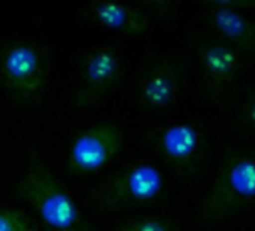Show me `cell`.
<instances>
[{"label": "cell", "instance_id": "6da1fadb", "mask_svg": "<svg viewBox=\"0 0 255 231\" xmlns=\"http://www.w3.org/2000/svg\"><path fill=\"white\" fill-rule=\"evenodd\" d=\"M20 194L51 231H86L75 200L44 168H30L20 182Z\"/></svg>", "mask_w": 255, "mask_h": 231}, {"label": "cell", "instance_id": "7a4b0ae2", "mask_svg": "<svg viewBox=\"0 0 255 231\" xmlns=\"http://www.w3.org/2000/svg\"><path fill=\"white\" fill-rule=\"evenodd\" d=\"M120 129L108 122L89 126L72 141L68 168L72 174H93L113 162L122 149Z\"/></svg>", "mask_w": 255, "mask_h": 231}, {"label": "cell", "instance_id": "3957f363", "mask_svg": "<svg viewBox=\"0 0 255 231\" xmlns=\"http://www.w3.org/2000/svg\"><path fill=\"white\" fill-rule=\"evenodd\" d=\"M164 186L161 171L152 164H138L114 176L98 191L99 206L119 209L150 201Z\"/></svg>", "mask_w": 255, "mask_h": 231}, {"label": "cell", "instance_id": "277c9868", "mask_svg": "<svg viewBox=\"0 0 255 231\" xmlns=\"http://www.w3.org/2000/svg\"><path fill=\"white\" fill-rule=\"evenodd\" d=\"M2 77L14 95L23 99L39 96L45 86L41 54L29 44H14L2 57Z\"/></svg>", "mask_w": 255, "mask_h": 231}, {"label": "cell", "instance_id": "5b68a950", "mask_svg": "<svg viewBox=\"0 0 255 231\" xmlns=\"http://www.w3.org/2000/svg\"><path fill=\"white\" fill-rule=\"evenodd\" d=\"M120 71V59L116 50L101 47L92 51L83 66L80 86L75 93V107L83 108L95 104L110 92Z\"/></svg>", "mask_w": 255, "mask_h": 231}, {"label": "cell", "instance_id": "8992f818", "mask_svg": "<svg viewBox=\"0 0 255 231\" xmlns=\"http://www.w3.org/2000/svg\"><path fill=\"white\" fill-rule=\"evenodd\" d=\"M90 20L108 30L126 35H143L150 26V12L146 8L125 2H99L89 9Z\"/></svg>", "mask_w": 255, "mask_h": 231}, {"label": "cell", "instance_id": "52a82bcc", "mask_svg": "<svg viewBox=\"0 0 255 231\" xmlns=\"http://www.w3.org/2000/svg\"><path fill=\"white\" fill-rule=\"evenodd\" d=\"M176 80L171 71L165 66L150 69L138 87V96L149 108H164L174 98Z\"/></svg>", "mask_w": 255, "mask_h": 231}, {"label": "cell", "instance_id": "ba28073f", "mask_svg": "<svg viewBox=\"0 0 255 231\" xmlns=\"http://www.w3.org/2000/svg\"><path fill=\"white\" fill-rule=\"evenodd\" d=\"M198 146V132L189 123H174L162 134V147L168 158L183 161L189 158Z\"/></svg>", "mask_w": 255, "mask_h": 231}, {"label": "cell", "instance_id": "9c48e42d", "mask_svg": "<svg viewBox=\"0 0 255 231\" xmlns=\"http://www.w3.org/2000/svg\"><path fill=\"white\" fill-rule=\"evenodd\" d=\"M228 183L237 195L255 197V161H240L228 173Z\"/></svg>", "mask_w": 255, "mask_h": 231}, {"label": "cell", "instance_id": "30bf717a", "mask_svg": "<svg viewBox=\"0 0 255 231\" xmlns=\"http://www.w3.org/2000/svg\"><path fill=\"white\" fill-rule=\"evenodd\" d=\"M213 20H215L216 29L230 39L240 41V39H245L248 35L246 21L242 18L240 14H237L236 11L230 8H219L215 12Z\"/></svg>", "mask_w": 255, "mask_h": 231}, {"label": "cell", "instance_id": "8fae6325", "mask_svg": "<svg viewBox=\"0 0 255 231\" xmlns=\"http://www.w3.org/2000/svg\"><path fill=\"white\" fill-rule=\"evenodd\" d=\"M204 65L207 71L213 75H227L233 65H234V57L230 53V50L224 47H210L204 53Z\"/></svg>", "mask_w": 255, "mask_h": 231}, {"label": "cell", "instance_id": "7c38bea8", "mask_svg": "<svg viewBox=\"0 0 255 231\" xmlns=\"http://www.w3.org/2000/svg\"><path fill=\"white\" fill-rule=\"evenodd\" d=\"M0 231H38V228L24 212L0 209Z\"/></svg>", "mask_w": 255, "mask_h": 231}, {"label": "cell", "instance_id": "4fadbf2b", "mask_svg": "<svg viewBox=\"0 0 255 231\" xmlns=\"http://www.w3.org/2000/svg\"><path fill=\"white\" fill-rule=\"evenodd\" d=\"M119 231H173V230L165 221L159 218L147 216V218H138V219H134L131 222L125 224L123 227H120Z\"/></svg>", "mask_w": 255, "mask_h": 231}, {"label": "cell", "instance_id": "5bb4252c", "mask_svg": "<svg viewBox=\"0 0 255 231\" xmlns=\"http://www.w3.org/2000/svg\"><path fill=\"white\" fill-rule=\"evenodd\" d=\"M251 119H252V122H255V102L251 107Z\"/></svg>", "mask_w": 255, "mask_h": 231}]
</instances>
